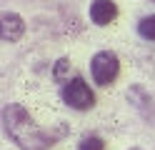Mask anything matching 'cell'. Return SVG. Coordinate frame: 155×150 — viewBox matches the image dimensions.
Masks as SVG:
<instances>
[{
    "mask_svg": "<svg viewBox=\"0 0 155 150\" xmlns=\"http://www.w3.org/2000/svg\"><path fill=\"white\" fill-rule=\"evenodd\" d=\"M3 123L5 130L23 150H43L48 145H53L63 133H50L35 125V120L25 113L23 105H5L3 110Z\"/></svg>",
    "mask_w": 155,
    "mask_h": 150,
    "instance_id": "6da1fadb",
    "label": "cell"
},
{
    "mask_svg": "<svg viewBox=\"0 0 155 150\" xmlns=\"http://www.w3.org/2000/svg\"><path fill=\"white\" fill-rule=\"evenodd\" d=\"M63 100L75 110H88V108L95 105V95H93V90L88 88V83L83 78L68 80L65 88H63Z\"/></svg>",
    "mask_w": 155,
    "mask_h": 150,
    "instance_id": "3957f363",
    "label": "cell"
},
{
    "mask_svg": "<svg viewBox=\"0 0 155 150\" xmlns=\"http://www.w3.org/2000/svg\"><path fill=\"white\" fill-rule=\"evenodd\" d=\"M138 33L145 38V40H155V15H148L138 23Z\"/></svg>",
    "mask_w": 155,
    "mask_h": 150,
    "instance_id": "8992f818",
    "label": "cell"
},
{
    "mask_svg": "<svg viewBox=\"0 0 155 150\" xmlns=\"http://www.w3.org/2000/svg\"><path fill=\"white\" fill-rule=\"evenodd\" d=\"M90 70H93V80L98 85H110L113 80L118 78V70H120L118 55L110 53V50H100V53H95L93 63H90Z\"/></svg>",
    "mask_w": 155,
    "mask_h": 150,
    "instance_id": "7a4b0ae2",
    "label": "cell"
},
{
    "mask_svg": "<svg viewBox=\"0 0 155 150\" xmlns=\"http://www.w3.org/2000/svg\"><path fill=\"white\" fill-rule=\"evenodd\" d=\"M23 33H25L23 18L15 13H3V40L5 43H18Z\"/></svg>",
    "mask_w": 155,
    "mask_h": 150,
    "instance_id": "5b68a950",
    "label": "cell"
},
{
    "mask_svg": "<svg viewBox=\"0 0 155 150\" xmlns=\"http://www.w3.org/2000/svg\"><path fill=\"white\" fill-rule=\"evenodd\" d=\"M68 70H70V63H68L65 58H60V60H58V65H55V73H53V75H55V80H63Z\"/></svg>",
    "mask_w": 155,
    "mask_h": 150,
    "instance_id": "ba28073f",
    "label": "cell"
},
{
    "mask_svg": "<svg viewBox=\"0 0 155 150\" xmlns=\"http://www.w3.org/2000/svg\"><path fill=\"white\" fill-rule=\"evenodd\" d=\"M118 15V8H115L113 0H93L90 5V20L95 25H108L115 20Z\"/></svg>",
    "mask_w": 155,
    "mask_h": 150,
    "instance_id": "277c9868",
    "label": "cell"
},
{
    "mask_svg": "<svg viewBox=\"0 0 155 150\" xmlns=\"http://www.w3.org/2000/svg\"><path fill=\"white\" fill-rule=\"evenodd\" d=\"M80 150H105V143L98 138V135H90L80 143Z\"/></svg>",
    "mask_w": 155,
    "mask_h": 150,
    "instance_id": "52a82bcc",
    "label": "cell"
}]
</instances>
